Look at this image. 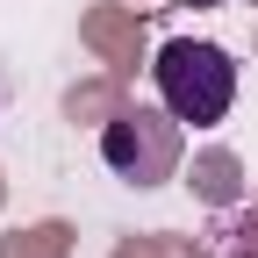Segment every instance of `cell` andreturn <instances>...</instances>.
<instances>
[{"label":"cell","instance_id":"cell-1","mask_svg":"<svg viewBox=\"0 0 258 258\" xmlns=\"http://www.w3.org/2000/svg\"><path fill=\"white\" fill-rule=\"evenodd\" d=\"M158 79V101H165L186 129H215L222 115L237 108V57L222 43H201V36H172L151 64Z\"/></svg>","mask_w":258,"mask_h":258},{"label":"cell","instance_id":"cell-2","mask_svg":"<svg viewBox=\"0 0 258 258\" xmlns=\"http://www.w3.org/2000/svg\"><path fill=\"white\" fill-rule=\"evenodd\" d=\"M179 115L172 108H122L108 129H101V158L108 172L129 179V186H165L179 172Z\"/></svg>","mask_w":258,"mask_h":258},{"label":"cell","instance_id":"cell-3","mask_svg":"<svg viewBox=\"0 0 258 258\" xmlns=\"http://www.w3.org/2000/svg\"><path fill=\"white\" fill-rule=\"evenodd\" d=\"M0 101H8V72H0Z\"/></svg>","mask_w":258,"mask_h":258}]
</instances>
